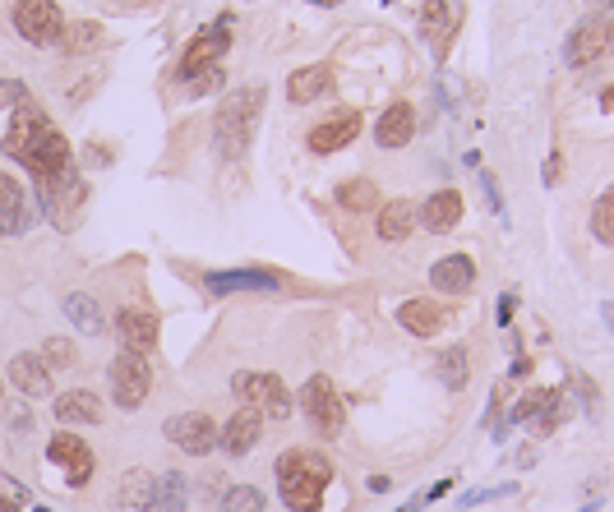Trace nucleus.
Wrapping results in <instances>:
<instances>
[{"instance_id":"49530a36","label":"nucleus","mask_w":614,"mask_h":512,"mask_svg":"<svg viewBox=\"0 0 614 512\" xmlns=\"http://www.w3.org/2000/svg\"><path fill=\"white\" fill-rule=\"evenodd\" d=\"M14 434H24V429H33V411H28V406H19V411H14Z\"/></svg>"},{"instance_id":"ea45409f","label":"nucleus","mask_w":614,"mask_h":512,"mask_svg":"<svg viewBox=\"0 0 614 512\" xmlns=\"http://www.w3.org/2000/svg\"><path fill=\"white\" fill-rule=\"evenodd\" d=\"M24 102H28V84H24V79H0V111L24 107Z\"/></svg>"},{"instance_id":"5701e85b","label":"nucleus","mask_w":614,"mask_h":512,"mask_svg":"<svg viewBox=\"0 0 614 512\" xmlns=\"http://www.w3.org/2000/svg\"><path fill=\"white\" fill-rule=\"evenodd\" d=\"M416 139V107L411 102H393V107L379 116V125H374V143L379 148H407V143Z\"/></svg>"},{"instance_id":"4468645a","label":"nucleus","mask_w":614,"mask_h":512,"mask_svg":"<svg viewBox=\"0 0 614 512\" xmlns=\"http://www.w3.org/2000/svg\"><path fill=\"white\" fill-rule=\"evenodd\" d=\"M116 337H121V351L134 356H153L157 351V314L148 305H125L116 314Z\"/></svg>"},{"instance_id":"a18cd8bd","label":"nucleus","mask_w":614,"mask_h":512,"mask_svg":"<svg viewBox=\"0 0 614 512\" xmlns=\"http://www.w3.org/2000/svg\"><path fill=\"white\" fill-rule=\"evenodd\" d=\"M559 171H564V153L554 148L550 162H545V185H559Z\"/></svg>"},{"instance_id":"f03ea898","label":"nucleus","mask_w":614,"mask_h":512,"mask_svg":"<svg viewBox=\"0 0 614 512\" xmlns=\"http://www.w3.org/2000/svg\"><path fill=\"white\" fill-rule=\"evenodd\" d=\"M273 476L287 512H319L328 485H333V462L324 453H314V448H287L277 457Z\"/></svg>"},{"instance_id":"2f4dec72","label":"nucleus","mask_w":614,"mask_h":512,"mask_svg":"<svg viewBox=\"0 0 614 512\" xmlns=\"http://www.w3.org/2000/svg\"><path fill=\"white\" fill-rule=\"evenodd\" d=\"M148 499H153V476L148 471H125L121 476V485H116V508H148Z\"/></svg>"},{"instance_id":"c03bdc74","label":"nucleus","mask_w":614,"mask_h":512,"mask_svg":"<svg viewBox=\"0 0 614 512\" xmlns=\"http://www.w3.org/2000/svg\"><path fill=\"white\" fill-rule=\"evenodd\" d=\"M513 310H518V296L504 291V296H499V328H513Z\"/></svg>"},{"instance_id":"6e6d98bb","label":"nucleus","mask_w":614,"mask_h":512,"mask_svg":"<svg viewBox=\"0 0 614 512\" xmlns=\"http://www.w3.org/2000/svg\"><path fill=\"white\" fill-rule=\"evenodd\" d=\"M582 512H596V503H587V508H582Z\"/></svg>"},{"instance_id":"864d4df0","label":"nucleus","mask_w":614,"mask_h":512,"mask_svg":"<svg viewBox=\"0 0 614 512\" xmlns=\"http://www.w3.org/2000/svg\"><path fill=\"white\" fill-rule=\"evenodd\" d=\"M314 5H342V0H314Z\"/></svg>"},{"instance_id":"72a5a7b5","label":"nucleus","mask_w":614,"mask_h":512,"mask_svg":"<svg viewBox=\"0 0 614 512\" xmlns=\"http://www.w3.org/2000/svg\"><path fill=\"white\" fill-rule=\"evenodd\" d=\"M217 512H268V499H264V489H254V485H231V489H222Z\"/></svg>"},{"instance_id":"cd10ccee","label":"nucleus","mask_w":614,"mask_h":512,"mask_svg":"<svg viewBox=\"0 0 614 512\" xmlns=\"http://www.w3.org/2000/svg\"><path fill=\"white\" fill-rule=\"evenodd\" d=\"M328 88H333V65H301V70H291V79H287V97L296 107L324 97Z\"/></svg>"},{"instance_id":"603ef678","label":"nucleus","mask_w":614,"mask_h":512,"mask_svg":"<svg viewBox=\"0 0 614 512\" xmlns=\"http://www.w3.org/2000/svg\"><path fill=\"white\" fill-rule=\"evenodd\" d=\"M0 512H24V508H19V499H0Z\"/></svg>"},{"instance_id":"9b49d317","label":"nucleus","mask_w":614,"mask_h":512,"mask_svg":"<svg viewBox=\"0 0 614 512\" xmlns=\"http://www.w3.org/2000/svg\"><path fill=\"white\" fill-rule=\"evenodd\" d=\"M610 33H614V24L605 19V14H587V19H578L573 33H568V42H564L568 70H591V65L610 51Z\"/></svg>"},{"instance_id":"8fccbe9b","label":"nucleus","mask_w":614,"mask_h":512,"mask_svg":"<svg viewBox=\"0 0 614 512\" xmlns=\"http://www.w3.org/2000/svg\"><path fill=\"white\" fill-rule=\"evenodd\" d=\"M601 107H605V111H610V116H614V84H610V88H605V93H601Z\"/></svg>"},{"instance_id":"4c0bfd02","label":"nucleus","mask_w":614,"mask_h":512,"mask_svg":"<svg viewBox=\"0 0 614 512\" xmlns=\"http://www.w3.org/2000/svg\"><path fill=\"white\" fill-rule=\"evenodd\" d=\"M568 388L582 397V406H587V416L596 420L601 416V388H596V379L591 374H582V370H568Z\"/></svg>"},{"instance_id":"0eeeda50","label":"nucleus","mask_w":614,"mask_h":512,"mask_svg":"<svg viewBox=\"0 0 614 512\" xmlns=\"http://www.w3.org/2000/svg\"><path fill=\"white\" fill-rule=\"evenodd\" d=\"M107 388H111V402L121 411H139L153 393V365L148 356H134V351H116L107 365Z\"/></svg>"},{"instance_id":"20e7f679","label":"nucleus","mask_w":614,"mask_h":512,"mask_svg":"<svg viewBox=\"0 0 614 512\" xmlns=\"http://www.w3.org/2000/svg\"><path fill=\"white\" fill-rule=\"evenodd\" d=\"M231 393L241 397L245 406H254L264 420H277V425H287L291 411H296V393H291L277 374H264V370L231 374Z\"/></svg>"},{"instance_id":"dca6fc26","label":"nucleus","mask_w":614,"mask_h":512,"mask_svg":"<svg viewBox=\"0 0 614 512\" xmlns=\"http://www.w3.org/2000/svg\"><path fill=\"white\" fill-rule=\"evenodd\" d=\"M365 130V116L361 111H338V116L319 120L310 134H305V143H310V153H338V148H347V143H356Z\"/></svg>"},{"instance_id":"13d9d810","label":"nucleus","mask_w":614,"mask_h":512,"mask_svg":"<svg viewBox=\"0 0 614 512\" xmlns=\"http://www.w3.org/2000/svg\"><path fill=\"white\" fill-rule=\"evenodd\" d=\"M610 51H614V33H610Z\"/></svg>"},{"instance_id":"6ab92c4d","label":"nucleus","mask_w":614,"mask_h":512,"mask_svg":"<svg viewBox=\"0 0 614 512\" xmlns=\"http://www.w3.org/2000/svg\"><path fill=\"white\" fill-rule=\"evenodd\" d=\"M33 227V208H28L24 180H14L10 171H0V236H19Z\"/></svg>"},{"instance_id":"a19ab883","label":"nucleus","mask_w":614,"mask_h":512,"mask_svg":"<svg viewBox=\"0 0 614 512\" xmlns=\"http://www.w3.org/2000/svg\"><path fill=\"white\" fill-rule=\"evenodd\" d=\"M513 489H518V485L508 480V485H494V489H476V494H467L462 503H467V508H471V503H490V499H504V494H513Z\"/></svg>"},{"instance_id":"f704fd0d","label":"nucleus","mask_w":614,"mask_h":512,"mask_svg":"<svg viewBox=\"0 0 614 512\" xmlns=\"http://www.w3.org/2000/svg\"><path fill=\"white\" fill-rule=\"evenodd\" d=\"M591 236L614 250V185L601 194V199H596V208H591Z\"/></svg>"},{"instance_id":"6e6552de","label":"nucleus","mask_w":614,"mask_h":512,"mask_svg":"<svg viewBox=\"0 0 614 512\" xmlns=\"http://www.w3.org/2000/svg\"><path fill=\"white\" fill-rule=\"evenodd\" d=\"M10 24L28 47H61L65 37V14L56 0H14Z\"/></svg>"},{"instance_id":"9d476101","label":"nucleus","mask_w":614,"mask_h":512,"mask_svg":"<svg viewBox=\"0 0 614 512\" xmlns=\"http://www.w3.org/2000/svg\"><path fill=\"white\" fill-rule=\"evenodd\" d=\"M47 462L56 466V471H65V485L70 489H84L88 480L97 476L93 448H88L79 434H70V429H56V434L47 439Z\"/></svg>"},{"instance_id":"393cba45","label":"nucleus","mask_w":614,"mask_h":512,"mask_svg":"<svg viewBox=\"0 0 614 512\" xmlns=\"http://www.w3.org/2000/svg\"><path fill=\"white\" fill-rule=\"evenodd\" d=\"M61 310H65V319H70L84 337H102V333H107V314H102V300H97L93 291H65Z\"/></svg>"},{"instance_id":"c9c22d12","label":"nucleus","mask_w":614,"mask_h":512,"mask_svg":"<svg viewBox=\"0 0 614 512\" xmlns=\"http://www.w3.org/2000/svg\"><path fill=\"white\" fill-rule=\"evenodd\" d=\"M42 360H47V370H74V365H79V346L65 342V337H47Z\"/></svg>"},{"instance_id":"2eb2a0df","label":"nucleus","mask_w":614,"mask_h":512,"mask_svg":"<svg viewBox=\"0 0 614 512\" xmlns=\"http://www.w3.org/2000/svg\"><path fill=\"white\" fill-rule=\"evenodd\" d=\"M259 439H264V416L254 411V406H236V416L222 425V434H217V448L227 457H250L254 448H259Z\"/></svg>"},{"instance_id":"39448f33","label":"nucleus","mask_w":614,"mask_h":512,"mask_svg":"<svg viewBox=\"0 0 614 512\" xmlns=\"http://www.w3.org/2000/svg\"><path fill=\"white\" fill-rule=\"evenodd\" d=\"M296 406L305 411V420H310V429L319 439H338L342 425H347V402L338 397V388H333L328 374H310L305 388L296 393Z\"/></svg>"},{"instance_id":"de8ad7c7","label":"nucleus","mask_w":614,"mask_h":512,"mask_svg":"<svg viewBox=\"0 0 614 512\" xmlns=\"http://www.w3.org/2000/svg\"><path fill=\"white\" fill-rule=\"evenodd\" d=\"M448 489H453V480H439V485H434V489H430V494H425V499H430V503H434V499H444Z\"/></svg>"},{"instance_id":"ddd939ff","label":"nucleus","mask_w":614,"mask_h":512,"mask_svg":"<svg viewBox=\"0 0 614 512\" xmlns=\"http://www.w3.org/2000/svg\"><path fill=\"white\" fill-rule=\"evenodd\" d=\"M287 277L273 273V268H222V273L204 277V291L213 296H241V291H282Z\"/></svg>"},{"instance_id":"4d7b16f0","label":"nucleus","mask_w":614,"mask_h":512,"mask_svg":"<svg viewBox=\"0 0 614 512\" xmlns=\"http://www.w3.org/2000/svg\"><path fill=\"white\" fill-rule=\"evenodd\" d=\"M33 512H51V508H42V503H37V508H33Z\"/></svg>"},{"instance_id":"423d86ee","label":"nucleus","mask_w":614,"mask_h":512,"mask_svg":"<svg viewBox=\"0 0 614 512\" xmlns=\"http://www.w3.org/2000/svg\"><path fill=\"white\" fill-rule=\"evenodd\" d=\"M88 199V185H84V171L74 167H61L56 176H42L37 180V203H42V213L56 222V227H70L74 217H79V208H84Z\"/></svg>"},{"instance_id":"7ed1b4c3","label":"nucleus","mask_w":614,"mask_h":512,"mask_svg":"<svg viewBox=\"0 0 614 512\" xmlns=\"http://www.w3.org/2000/svg\"><path fill=\"white\" fill-rule=\"evenodd\" d=\"M264 102H268L264 84H245V88H236V93H227L222 102H217V111H213V148H217V157L236 162V157L250 153L254 130H259V116H264Z\"/></svg>"},{"instance_id":"09e8293b","label":"nucleus","mask_w":614,"mask_h":512,"mask_svg":"<svg viewBox=\"0 0 614 512\" xmlns=\"http://www.w3.org/2000/svg\"><path fill=\"white\" fill-rule=\"evenodd\" d=\"M522 374H531V360H527V356L513 360V379H522Z\"/></svg>"},{"instance_id":"bb28decb","label":"nucleus","mask_w":614,"mask_h":512,"mask_svg":"<svg viewBox=\"0 0 614 512\" xmlns=\"http://www.w3.org/2000/svg\"><path fill=\"white\" fill-rule=\"evenodd\" d=\"M185 508H190V476H185V471H162V476H153L148 512H185Z\"/></svg>"},{"instance_id":"7c9ffc66","label":"nucleus","mask_w":614,"mask_h":512,"mask_svg":"<svg viewBox=\"0 0 614 512\" xmlns=\"http://www.w3.org/2000/svg\"><path fill=\"white\" fill-rule=\"evenodd\" d=\"M338 203L347 208V213H374V208H379V185H374V180H365V176L342 180V185H338Z\"/></svg>"},{"instance_id":"f3484780","label":"nucleus","mask_w":614,"mask_h":512,"mask_svg":"<svg viewBox=\"0 0 614 512\" xmlns=\"http://www.w3.org/2000/svg\"><path fill=\"white\" fill-rule=\"evenodd\" d=\"M430 286L444 291V296H471L476 291V259L467 250L444 254V259L430 263Z\"/></svg>"},{"instance_id":"3c124183","label":"nucleus","mask_w":614,"mask_h":512,"mask_svg":"<svg viewBox=\"0 0 614 512\" xmlns=\"http://www.w3.org/2000/svg\"><path fill=\"white\" fill-rule=\"evenodd\" d=\"M587 5H591V10H596V14H605V10H614V0H587Z\"/></svg>"},{"instance_id":"c756f323","label":"nucleus","mask_w":614,"mask_h":512,"mask_svg":"<svg viewBox=\"0 0 614 512\" xmlns=\"http://www.w3.org/2000/svg\"><path fill=\"white\" fill-rule=\"evenodd\" d=\"M559 393H564V388H531V393L522 397V402L513 406V411H508V420H499V429H494V434H499V439H508V429H513V425H531V420L541 416V411H545V406H550Z\"/></svg>"},{"instance_id":"a878e982","label":"nucleus","mask_w":614,"mask_h":512,"mask_svg":"<svg viewBox=\"0 0 614 512\" xmlns=\"http://www.w3.org/2000/svg\"><path fill=\"white\" fill-rule=\"evenodd\" d=\"M416 227H421V222H416V203H411V199L379 203V217H374V231H379V240H388V245H402V240H407Z\"/></svg>"},{"instance_id":"b1692460","label":"nucleus","mask_w":614,"mask_h":512,"mask_svg":"<svg viewBox=\"0 0 614 512\" xmlns=\"http://www.w3.org/2000/svg\"><path fill=\"white\" fill-rule=\"evenodd\" d=\"M51 411H56L61 429H70V425H102V397L88 393V388H70V393H61L56 402H51Z\"/></svg>"},{"instance_id":"1a4fd4ad","label":"nucleus","mask_w":614,"mask_h":512,"mask_svg":"<svg viewBox=\"0 0 614 512\" xmlns=\"http://www.w3.org/2000/svg\"><path fill=\"white\" fill-rule=\"evenodd\" d=\"M227 47H231V14H222L213 28H204V33H194L190 42H185L181 60H176V84H190V79H199L204 70L222 65Z\"/></svg>"},{"instance_id":"4be33fe9","label":"nucleus","mask_w":614,"mask_h":512,"mask_svg":"<svg viewBox=\"0 0 614 512\" xmlns=\"http://www.w3.org/2000/svg\"><path fill=\"white\" fill-rule=\"evenodd\" d=\"M448 323V310L434 305V300L416 296V300H402L398 305V328H407L411 337H439Z\"/></svg>"},{"instance_id":"e433bc0d","label":"nucleus","mask_w":614,"mask_h":512,"mask_svg":"<svg viewBox=\"0 0 614 512\" xmlns=\"http://www.w3.org/2000/svg\"><path fill=\"white\" fill-rule=\"evenodd\" d=\"M564 416H568V397L559 393V397H554V402H550V406H545V411H541V416L531 420V439H550L554 429L564 425Z\"/></svg>"},{"instance_id":"f257e3e1","label":"nucleus","mask_w":614,"mask_h":512,"mask_svg":"<svg viewBox=\"0 0 614 512\" xmlns=\"http://www.w3.org/2000/svg\"><path fill=\"white\" fill-rule=\"evenodd\" d=\"M0 148H5V157H14L33 180L56 176L61 167L74 162L65 134L51 125V116L37 107L33 97H28L24 107H14V120H10V130H5V139H0Z\"/></svg>"},{"instance_id":"f8f14e48","label":"nucleus","mask_w":614,"mask_h":512,"mask_svg":"<svg viewBox=\"0 0 614 512\" xmlns=\"http://www.w3.org/2000/svg\"><path fill=\"white\" fill-rule=\"evenodd\" d=\"M162 434H167V443H176L185 457H208L217 448L222 425H217L213 416H204V411H181V416H171L167 425H162Z\"/></svg>"},{"instance_id":"aec40b11","label":"nucleus","mask_w":614,"mask_h":512,"mask_svg":"<svg viewBox=\"0 0 614 512\" xmlns=\"http://www.w3.org/2000/svg\"><path fill=\"white\" fill-rule=\"evenodd\" d=\"M5 374H10V383L24 397H47L51 393V370H47V360H42V351H19V356L5 365Z\"/></svg>"},{"instance_id":"a211bd4d","label":"nucleus","mask_w":614,"mask_h":512,"mask_svg":"<svg viewBox=\"0 0 614 512\" xmlns=\"http://www.w3.org/2000/svg\"><path fill=\"white\" fill-rule=\"evenodd\" d=\"M462 213H467V203H462L458 190H439L416 208V222H421L430 236H448V231H458Z\"/></svg>"},{"instance_id":"473e14b6","label":"nucleus","mask_w":614,"mask_h":512,"mask_svg":"<svg viewBox=\"0 0 614 512\" xmlns=\"http://www.w3.org/2000/svg\"><path fill=\"white\" fill-rule=\"evenodd\" d=\"M61 47H65V56H88V51H97V47H102V24H93V19L65 24Z\"/></svg>"},{"instance_id":"58836bf2","label":"nucleus","mask_w":614,"mask_h":512,"mask_svg":"<svg viewBox=\"0 0 614 512\" xmlns=\"http://www.w3.org/2000/svg\"><path fill=\"white\" fill-rule=\"evenodd\" d=\"M222 84H227V70H222V65H213V70H204L199 79H190V84H185V93H190V97H208V93H217Z\"/></svg>"},{"instance_id":"c85d7f7f","label":"nucleus","mask_w":614,"mask_h":512,"mask_svg":"<svg viewBox=\"0 0 614 512\" xmlns=\"http://www.w3.org/2000/svg\"><path fill=\"white\" fill-rule=\"evenodd\" d=\"M434 379L444 383L448 393L467 388V379H471V356H467V346H444V351L434 356Z\"/></svg>"},{"instance_id":"37998d69","label":"nucleus","mask_w":614,"mask_h":512,"mask_svg":"<svg viewBox=\"0 0 614 512\" xmlns=\"http://www.w3.org/2000/svg\"><path fill=\"white\" fill-rule=\"evenodd\" d=\"M481 190H485V199H490L494 213H504V199H499V180H494L490 171H481Z\"/></svg>"},{"instance_id":"5fc2aeb1","label":"nucleus","mask_w":614,"mask_h":512,"mask_svg":"<svg viewBox=\"0 0 614 512\" xmlns=\"http://www.w3.org/2000/svg\"><path fill=\"white\" fill-rule=\"evenodd\" d=\"M0 406H5V383H0Z\"/></svg>"},{"instance_id":"79ce46f5","label":"nucleus","mask_w":614,"mask_h":512,"mask_svg":"<svg viewBox=\"0 0 614 512\" xmlns=\"http://www.w3.org/2000/svg\"><path fill=\"white\" fill-rule=\"evenodd\" d=\"M88 167H111V162H116V153H111V148H102V139H93L88 143Z\"/></svg>"},{"instance_id":"412c9836","label":"nucleus","mask_w":614,"mask_h":512,"mask_svg":"<svg viewBox=\"0 0 614 512\" xmlns=\"http://www.w3.org/2000/svg\"><path fill=\"white\" fill-rule=\"evenodd\" d=\"M458 24H462V10L448 14V0H425L416 33H421L425 42H434V56H444L448 42H453V33H458Z\"/></svg>"}]
</instances>
